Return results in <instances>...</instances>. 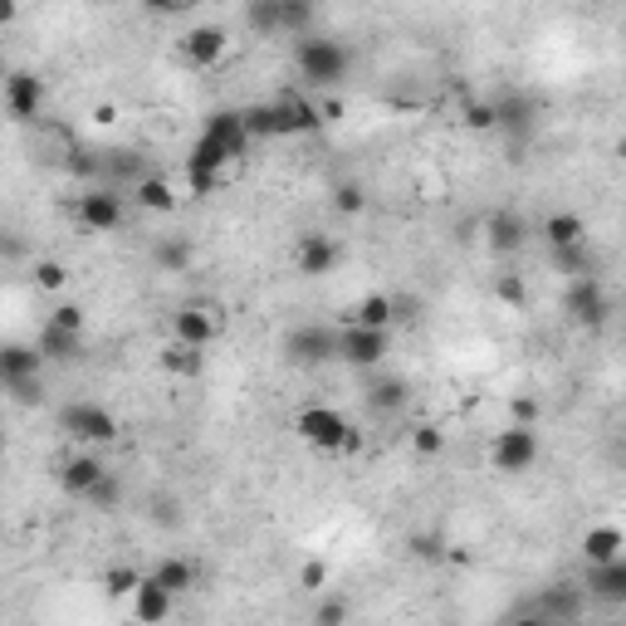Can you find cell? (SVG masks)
<instances>
[{"label": "cell", "instance_id": "50", "mask_svg": "<svg viewBox=\"0 0 626 626\" xmlns=\"http://www.w3.org/2000/svg\"><path fill=\"white\" fill-rule=\"evenodd\" d=\"M446 558L456 563V568H470V563H475V554H470V548H446Z\"/></svg>", "mask_w": 626, "mask_h": 626}, {"label": "cell", "instance_id": "9", "mask_svg": "<svg viewBox=\"0 0 626 626\" xmlns=\"http://www.w3.org/2000/svg\"><path fill=\"white\" fill-rule=\"evenodd\" d=\"M387 352H391V334H377V328H358V324L342 328L338 362L358 367V372H372V367L387 362Z\"/></svg>", "mask_w": 626, "mask_h": 626}, {"label": "cell", "instance_id": "38", "mask_svg": "<svg viewBox=\"0 0 626 626\" xmlns=\"http://www.w3.org/2000/svg\"><path fill=\"white\" fill-rule=\"evenodd\" d=\"M495 299L505 304V309L519 314L524 304H529V285H524V275H499L495 279Z\"/></svg>", "mask_w": 626, "mask_h": 626}, {"label": "cell", "instance_id": "48", "mask_svg": "<svg viewBox=\"0 0 626 626\" xmlns=\"http://www.w3.org/2000/svg\"><path fill=\"white\" fill-rule=\"evenodd\" d=\"M93 122H103V128H108V122H118V103H113V98H103V103L93 108Z\"/></svg>", "mask_w": 626, "mask_h": 626}, {"label": "cell", "instance_id": "42", "mask_svg": "<svg viewBox=\"0 0 626 626\" xmlns=\"http://www.w3.org/2000/svg\"><path fill=\"white\" fill-rule=\"evenodd\" d=\"M49 324L69 328V334H83V324H89V318H83V304H54V309H49Z\"/></svg>", "mask_w": 626, "mask_h": 626}, {"label": "cell", "instance_id": "28", "mask_svg": "<svg viewBox=\"0 0 626 626\" xmlns=\"http://www.w3.org/2000/svg\"><path fill=\"white\" fill-rule=\"evenodd\" d=\"M34 348L44 352V362H73L83 352V334H69V328H54V324H44L40 328V342Z\"/></svg>", "mask_w": 626, "mask_h": 626}, {"label": "cell", "instance_id": "26", "mask_svg": "<svg viewBox=\"0 0 626 626\" xmlns=\"http://www.w3.org/2000/svg\"><path fill=\"white\" fill-rule=\"evenodd\" d=\"M485 236H489V250L514 255V250H524V240H529V226H524L514 211H495L485 220Z\"/></svg>", "mask_w": 626, "mask_h": 626}, {"label": "cell", "instance_id": "7", "mask_svg": "<svg viewBox=\"0 0 626 626\" xmlns=\"http://www.w3.org/2000/svg\"><path fill=\"white\" fill-rule=\"evenodd\" d=\"M338 342H342V328L299 324L285 338V352H289V362H299V367H324V362H338Z\"/></svg>", "mask_w": 626, "mask_h": 626}, {"label": "cell", "instance_id": "6", "mask_svg": "<svg viewBox=\"0 0 626 626\" xmlns=\"http://www.w3.org/2000/svg\"><path fill=\"white\" fill-rule=\"evenodd\" d=\"M64 431L79 440V446H113L122 426L103 401H73V407H64Z\"/></svg>", "mask_w": 626, "mask_h": 626}, {"label": "cell", "instance_id": "34", "mask_svg": "<svg viewBox=\"0 0 626 626\" xmlns=\"http://www.w3.org/2000/svg\"><path fill=\"white\" fill-rule=\"evenodd\" d=\"M352 622V603L338 593H324L314 603V626H348Z\"/></svg>", "mask_w": 626, "mask_h": 626}, {"label": "cell", "instance_id": "41", "mask_svg": "<svg viewBox=\"0 0 626 626\" xmlns=\"http://www.w3.org/2000/svg\"><path fill=\"white\" fill-rule=\"evenodd\" d=\"M334 211L362 216V211H367V191L358 187V181H342V187H334Z\"/></svg>", "mask_w": 626, "mask_h": 626}, {"label": "cell", "instance_id": "24", "mask_svg": "<svg viewBox=\"0 0 626 626\" xmlns=\"http://www.w3.org/2000/svg\"><path fill=\"white\" fill-rule=\"evenodd\" d=\"M171 607H177V597H171L162 583L147 578L138 587V597H132V622H138V626H162L171 617Z\"/></svg>", "mask_w": 626, "mask_h": 626}, {"label": "cell", "instance_id": "45", "mask_svg": "<svg viewBox=\"0 0 626 626\" xmlns=\"http://www.w3.org/2000/svg\"><path fill=\"white\" fill-rule=\"evenodd\" d=\"M538 416H544V411H538L534 397H514L509 401V426H534V431H538Z\"/></svg>", "mask_w": 626, "mask_h": 626}, {"label": "cell", "instance_id": "21", "mask_svg": "<svg viewBox=\"0 0 626 626\" xmlns=\"http://www.w3.org/2000/svg\"><path fill=\"white\" fill-rule=\"evenodd\" d=\"M544 240L554 255H568V250H583L587 245V220L578 211H548L544 216Z\"/></svg>", "mask_w": 626, "mask_h": 626}, {"label": "cell", "instance_id": "33", "mask_svg": "<svg viewBox=\"0 0 626 626\" xmlns=\"http://www.w3.org/2000/svg\"><path fill=\"white\" fill-rule=\"evenodd\" d=\"M460 122H465L470 132H495V128H499V108L489 103V98H465Z\"/></svg>", "mask_w": 626, "mask_h": 626}, {"label": "cell", "instance_id": "27", "mask_svg": "<svg viewBox=\"0 0 626 626\" xmlns=\"http://www.w3.org/2000/svg\"><path fill=\"white\" fill-rule=\"evenodd\" d=\"M152 265L162 269V275H187L196 265V245L187 236H162L152 245Z\"/></svg>", "mask_w": 626, "mask_h": 626}, {"label": "cell", "instance_id": "17", "mask_svg": "<svg viewBox=\"0 0 626 626\" xmlns=\"http://www.w3.org/2000/svg\"><path fill=\"white\" fill-rule=\"evenodd\" d=\"M128 201L138 206V211L167 216V211H177V206H181V196H177V181H171V177H162V171H147V177L132 181Z\"/></svg>", "mask_w": 626, "mask_h": 626}, {"label": "cell", "instance_id": "2", "mask_svg": "<svg viewBox=\"0 0 626 626\" xmlns=\"http://www.w3.org/2000/svg\"><path fill=\"white\" fill-rule=\"evenodd\" d=\"M220 334H226V314H220V304H211V299H187V304H177V314H171V338L177 342L211 348Z\"/></svg>", "mask_w": 626, "mask_h": 626}, {"label": "cell", "instance_id": "35", "mask_svg": "<svg viewBox=\"0 0 626 626\" xmlns=\"http://www.w3.org/2000/svg\"><path fill=\"white\" fill-rule=\"evenodd\" d=\"M440 450H446V431L431 421H421V426H411V456H421V460H436Z\"/></svg>", "mask_w": 626, "mask_h": 626}, {"label": "cell", "instance_id": "14", "mask_svg": "<svg viewBox=\"0 0 626 626\" xmlns=\"http://www.w3.org/2000/svg\"><path fill=\"white\" fill-rule=\"evenodd\" d=\"M44 108V79L34 69H10L6 79V113L16 122H34Z\"/></svg>", "mask_w": 626, "mask_h": 626}, {"label": "cell", "instance_id": "22", "mask_svg": "<svg viewBox=\"0 0 626 626\" xmlns=\"http://www.w3.org/2000/svg\"><path fill=\"white\" fill-rule=\"evenodd\" d=\"M348 324H358V328H377V334H391L397 328V294H362L358 304H352V314H348Z\"/></svg>", "mask_w": 626, "mask_h": 626}, {"label": "cell", "instance_id": "11", "mask_svg": "<svg viewBox=\"0 0 626 626\" xmlns=\"http://www.w3.org/2000/svg\"><path fill=\"white\" fill-rule=\"evenodd\" d=\"M226 54H230L226 24H191V30L181 34V59H187L191 69H216Z\"/></svg>", "mask_w": 626, "mask_h": 626}, {"label": "cell", "instance_id": "44", "mask_svg": "<svg viewBox=\"0 0 626 626\" xmlns=\"http://www.w3.org/2000/svg\"><path fill=\"white\" fill-rule=\"evenodd\" d=\"M118 499H122V485L113 480V475H108V480H103V485H98V489H93V495H89V499H83V505H89V509H98V514H108V509H118Z\"/></svg>", "mask_w": 626, "mask_h": 626}, {"label": "cell", "instance_id": "30", "mask_svg": "<svg viewBox=\"0 0 626 626\" xmlns=\"http://www.w3.org/2000/svg\"><path fill=\"white\" fill-rule=\"evenodd\" d=\"M407 401H411V387L401 382V377H382V382L367 387V407L382 411V416H387V411H401Z\"/></svg>", "mask_w": 626, "mask_h": 626}, {"label": "cell", "instance_id": "36", "mask_svg": "<svg viewBox=\"0 0 626 626\" xmlns=\"http://www.w3.org/2000/svg\"><path fill=\"white\" fill-rule=\"evenodd\" d=\"M34 289L40 294H64L69 289V265L64 260H40L34 265Z\"/></svg>", "mask_w": 626, "mask_h": 626}, {"label": "cell", "instance_id": "12", "mask_svg": "<svg viewBox=\"0 0 626 626\" xmlns=\"http://www.w3.org/2000/svg\"><path fill=\"white\" fill-rule=\"evenodd\" d=\"M201 138H211L220 152L230 157V162H245V152H250V128H245V113L240 108H216L211 118H206V128H201Z\"/></svg>", "mask_w": 626, "mask_h": 626}, {"label": "cell", "instance_id": "10", "mask_svg": "<svg viewBox=\"0 0 626 626\" xmlns=\"http://www.w3.org/2000/svg\"><path fill=\"white\" fill-rule=\"evenodd\" d=\"M275 128L279 138H309V132L324 128V108H318V98L289 89L275 98Z\"/></svg>", "mask_w": 626, "mask_h": 626}, {"label": "cell", "instance_id": "40", "mask_svg": "<svg viewBox=\"0 0 626 626\" xmlns=\"http://www.w3.org/2000/svg\"><path fill=\"white\" fill-rule=\"evenodd\" d=\"M245 113V128H250V138H279L275 128V103H255V108H240Z\"/></svg>", "mask_w": 626, "mask_h": 626}, {"label": "cell", "instance_id": "19", "mask_svg": "<svg viewBox=\"0 0 626 626\" xmlns=\"http://www.w3.org/2000/svg\"><path fill=\"white\" fill-rule=\"evenodd\" d=\"M40 367H44V352L30 348V342H6V348H0V382L6 387L40 382Z\"/></svg>", "mask_w": 626, "mask_h": 626}, {"label": "cell", "instance_id": "32", "mask_svg": "<svg viewBox=\"0 0 626 626\" xmlns=\"http://www.w3.org/2000/svg\"><path fill=\"white\" fill-rule=\"evenodd\" d=\"M499 128L505 132H529L534 128V103L524 93H509V98H499Z\"/></svg>", "mask_w": 626, "mask_h": 626}, {"label": "cell", "instance_id": "51", "mask_svg": "<svg viewBox=\"0 0 626 626\" xmlns=\"http://www.w3.org/2000/svg\"><path fill=\"white\" fill-rule=\"evenodd\" d=\"M612 152H617V162H626V132L617 138V147H612Z\"/></svg>", "mask_w": 626, "mask_h": 626}, {"label": "cell", "instance_id": "23", "mask_svg": "<svg viewBox=\"0 0 626 626\" xmlns=\"http://www.w3.org/2000/svg\"><path fill=\"white\" fill-rule=\"evenodd\" d=\"M583 587H573V583H558V587H548L544 597H538V612H544L554 626H578V612H583Z\"/></svg>", "mask_w": 626, "mask_h": 626}, {"label": "cell", "instance_id": "43", "mask_svg": "<svg viewBox=\"0 0 626 626\" xmlns=\"http://www.w3.org/2000/svg\"><path fill=\"white\" fill-rule=\"evenodd\" d=\"M446 538H440V534H411V554L416 558H426V563H440V558H446Z\"/></svg>", "mask_w": 626, "mask_h": 626}, {"label": "cell", "instance_id": "5", "mask_svg": "<svg viewBox=\"0 0 626 626\" xmlns=\"http://www.w3.org/2000/svg\"><path fill=\"white\" fill-rule=\"evenodd\" d=\"M73 216H79V226L89 230V236H113V230H122V220H128V196H118L108 187L79 191Z\"/></svg>", "mask_w": 626, "mask_h": 626}, {"label": "cell", "instance_id": "46", "mask_svg": "<svg viewBox=\"0 0 626 626\" xmlns=\"http://www.w3.org/2000/svg\"><path fill=\"white\" fill-rule=\"evenodd\" d=\"M64 167L73 171V177H93V171H98V162H93L89 152H79V147H73V152H69V162H64Z\"/></svg>", "mask_w": 626, "mask_h": 626}, {"label": "cell", "instance_id": "4", "mask_svg": "<svg viewBox=\"0 0 626 626\" xmlns=\"http://www.w3.org/2000/svg\"><path fill=\"white\" fill-rule=\"evenodd\" d=\"M294 431H299V440H309L314 450H328V456H342V440H348L352 421L334 407H304L299 416H294Z\"/></svg>", "mask_w": 626, "mask_h": 626}, {"label": "cell", "instance_id": "39", "mask_svg": "<svg viewBox=\"0 0 626 626\" xmlns=\"http://www.w3.org/2000/svg\"><path fill=\"white\" fill-rule=\"evenodd\" d=\"M279 6H285V34L309 40L314 34V6H304V0H279Z\"/></svg>", "mask_w": 626, "mask_h": 626}, {"label": "cell", "instance_id": "29", "mask_svg": "<svg viewBox=\"0 0 626 626\" xmlns=\"http://www.w3.org/2000/svg\"><path fill=\"white\" fill-rule=\"evenodd\" d=\"M240 20L250 24L255 34H285V6H279V0H245Z\"/></svg>", "mask_w": 626, "mask_h": 626}, {"label": "cell", "instance_id": "13", "mask_svg": "<svg viewBox=\"0 0 626 626\" xmlns=\"http://www.w3.org/2000/svg\"><path fill=\"white\" fill-rule=\"evenodd\" d=\"M338 265H342V245L334 236H324V230L299 236V245H294V269H299V275L324 279V275H334Z\"/></svg>", "mask_w": 626, "mask_h": 626}, {"label": "cell", "instance_id": "18", "mask_svg": "<svg viewBox=\"0 0 626 626\" xmlns=\"http://www.w3.org/2000/svg\"><path fill=\"white\" fill-rule=\"evenodd\" d=\"M583 593L593 597V603L626 607V558L603 563V568H587V573H583Z\"/></svg>", "mask_w": 626, "mask_h": 626}, {"label": "cell", "instance_id": "8", "mask_svg": "<svg viewBox=\"0 0 626 626\" xmlns=\"http://www.w3.org/2000/svg\"><path fill=\"white\" fill-rule=\"evenodd\" d=\"M563 309L573 314V324L578 328H603L612 318V299H607L603 279L597 275H573L568 294H563Z\"/></svg>", "mask_w": 626, "mask_h": 626}, {"label": "cell", "instance_id": "31", "mask_svg": "<svg viewBox=\"0 0 626 626\" xmlns=\"http://www.w3.org/2000/svg\"><path fill=\"white\" fill-rule=\"evenodd\" d=\"M142 583H147V573L132 568V563H113V568L103 573V593H108V597H128V603L138 597Z\"/></svg>", "mask_w": 626, "mask_h": 626}, {"label": "cell", "instance_id": "37", "mask_svg": "<svg viewBox=\"0 0 626 626\" xmlns=\"http://www.w3.org/2000/svg\"><path fill=\"white\" fill-rule=\"evenodd\" d=\"M328 583H334V568H328L324 558H304V563H299V587H304V593L324 597Z\"/></svg>", "mask_w": 626, "mask_h": 626}, {"label": "cell", "instance_id": "20", "mask_svg": "<svg viewBox=\"0 0 626 626\" xmlns=\"http://www.w3.org/2000/svg\"><path fill=\"white\" fill-rule=\"evenodd\" d=\"M152 583H162L171 597H187L201 587V563L196 558H181V554H167V558H157V568L147 573Z\"/></svg>", "mask_w": 626, "mask_h": 626}, {"label": "cell", "instance_id": "49", "mask_svg": "<svg viewBox=\"0 0 626 626\" xmlns=\"http://www.w3.org/2000/svg\"><path fill=\"white\" fill-rule=\"evenodd\" d=\"M362 446H367V440H362V431H358V426H352V431H348V440H342V456H362Z\"/></svg>", "mask_w": 626, "mask_h": 626}, {"label": "cell", "instance_id": "3", "mask_svg": "<svg viewBox=\"0 0 626 626\" xmlns=\"http://www.w3.org/2000/svg\"><path fill=\"white\" fill-rule=\"evenodd\" d=\"M538 456H544V440H538L534 426H505L495 436V446H489V465L499 475H529Z\"/></svg>", "mask_w": 626, "mask_h": 626}, {"label": "cell", "instance_id": "47", "mask_svg": "<svg viewBox=\"0 0 626 626\" xmlns=\"http://www.w3.org/2000/svg\"><path fill=\"white\" fill-rule=\"evenodd\" d=\"M505 626H554V622H548L538 607H524V612H514V617H509Z\"/></svg>", "mask_w": 626, "mask_h": 626}, {"label": "cell", "instance_id": "1", "mask_svg": "<svg viewBox=\"0 0 626 626\" xmlns=\"http://www.w3.org/2000/svg\"><path fill=\"white\" fill-rule=\"evenodd\" d=\"M294 69H299V79L309 83V89H338L342 79H348L352 69V49L342 40H328V34H309V40L294 44Z\"/></svg>", "mask_w": 626, "mask_h": 626}, {"label": "cell", "instance_id": "16", "mask_svg": "<svg viewBox=\"0 0 626 626\" xmlns=\"http://www.w3.org/2000/svg\"><path fill=\"white\" fill-rule=\"evenodd\" d=\"M108 475L113 470H108L98 456H89V450H79V456H69L64 465H59V485H64V495H73V499H89Z\"/></svg>", "mask_w": 626, "mask_h": 626}, {"label": "cell", "instance_id": "15", "mask_svg": "<svg viewBox=\"0 0 626 626\" xmlns=\"http://www.w3.org/2000/svg\"><path fill=\"white\" fill-rule=\"evenodd\" d=\"M578 548H583V563H587V568H603V563H617V558H626V529H622L617 519L587 524L583 538H578Z\"/></svg>", "mask_w": 626, "mask_h": 626}, {"label": "cell", "instance_id": "25", "mask_svg": "<svg viewBox=\"0 0 626 626\" xmlns=\"http://www.w3.org/2000/svg\"><path fill=\"white\" fill-rule=\"evenodd\" d=\"M157 362H162V372H167V377H181V382H196V377L206 372V348H191V342H177V338H171Z\"/></svg>", "mask_w": 626, "mask_h": 626}]
</instances>
